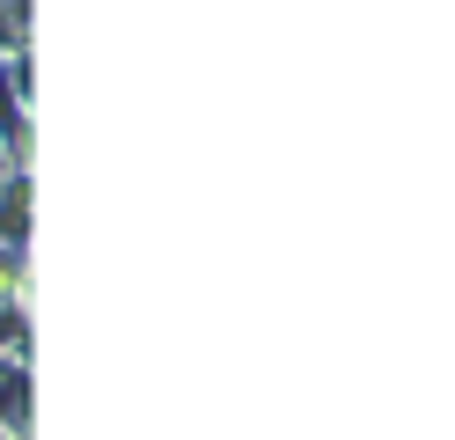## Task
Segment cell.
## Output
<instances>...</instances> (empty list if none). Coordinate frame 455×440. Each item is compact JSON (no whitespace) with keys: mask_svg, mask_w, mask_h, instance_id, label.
<instances>
[{"mask_svg":"<svg viewBox=\"0 0 455 440\" xmlns=\"http://www.w3.org/2000/svg\"><path fill=\"white\" fill-rule=\"evenodd\" d=\"M0 147L30 162V52L0 59Z\"/></svg>","mask_w":455,"mask_h":440,"instance_id":"cell-1","label":"cell"},{"mask_svg":"<svg viewBox=\"0 0 455 440\" xmlns=\"http://www.w3.org/2000/svg\"><path fill=\"white\" fill-rule=\"evenodd\" d=\"M0 433L30 440V367L22 360H0Z\"/></svg>","mask_w":455,"mask_h":440,"instance_id":"cell-2","label":"cell"},{"mask_svg":"<svg viewBox=\"0 0 455 440\" xmlns=\"http://www.w3.org/2000/svg\"><path fill=\"white\" fill-rule=\"evenodd\" d=\"M0 360L30 367V301H0Z\"/></svg>","mask_w":455,"mask_h":440,"instance_id":"cell-3","label":"cell"}]
</instances>
